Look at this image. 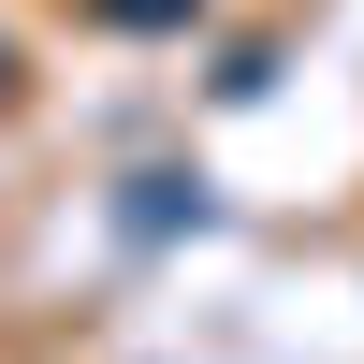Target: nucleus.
Segmentation results:
<instances>
[{
    "label": "nucleus",
    "mask_w": 364,
    "mask_h": 364,
    "mask_svg": "<svg viewBox=\"0 0 364 364\" xmlns=\"http://www.w3.org/2000/svg\"><path fill=\"white\" fill-rule=\"evenodd\" d=\"M175 219H204V175H132V233H175Z\"/></svg>",
    "instance_id": "1"
},
{
    "label": "nucleus",
    "mask_w": 364,
    "mask_h": 364,
    "mask_svg": "<svg viewBox=\"0 0 364 364\" xmlns=\"http://www.w3.org/2000/svg\"><path fill=\"white\" fill-rule=\"evenodd\" d=\"M102 15H117V29H190L204 0H102Z\"/></svg>",
    "instance_id": "2"
},
{
    "label": "nucleus",
    "mask_w": 364,
    "mask_h": 364,
    "mask_svg": "<svg viewBox=\"0 0 364 364\" xmlns=\"http://www.w3.org/2000/svg\"><path fill=\"white\" fill-rule=\"evenodd\" d=\"M0 102H15V44H0Z\"/></svg>",
    "instance_id": "3"
}]
</instances>
